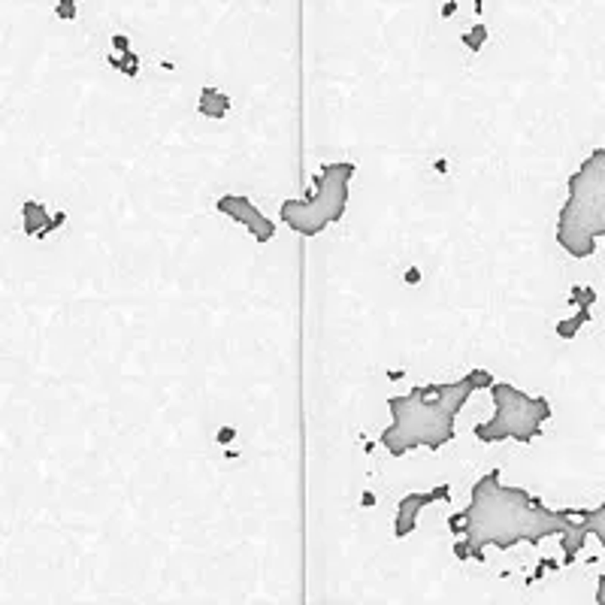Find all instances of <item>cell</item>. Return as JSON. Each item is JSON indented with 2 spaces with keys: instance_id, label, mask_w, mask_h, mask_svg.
I'll return each mask as SVG.
<instances>
[{
  "instance_id": "6da1fadb",
  "label": "cell",
  "mask_w": 605,
  "mask_h": 605,
  "mask_svg": "<svg viewBox=\"0 0 605 605\" xmlns=\"http://www.w3.org/2000/svg\"><path fill=\"white\" fill-rule=\"evenodd\" d=\"M448 527L466 536L454 548L460 560L475 557L484 560V548L493 545L509 551L520 542L539 545L548 536H563L578 527L572 509H548L542 500L524 488H509L500 481V472H488L475 481L469 509L448 520Z\"/></svg>"
},
{
  "instance_id": "7a4b0ae2",
  "label": "cell",
  "mask_w": 605,
  "mask_h": 605,
  "mask_svg": "<svg viewBox=\"0 0 605 605\" xmlns=\"http://www.w3.org/2000/svg\"><path fill=\"white\" fill-rule=\"evenodd\" d=\"M472 381H448V384H418L402 397H391V427L381 433V445L393 457L409 454L427 445L430 451L442 448L454 439V418L466 406L472 393Z\"/></svg>"
},
{
  "instance_id": "3957f363",
  "label": "cell",
  "mask_w": 605,
  "mask_h": 605,
  "mask_svg": "<svg viewBox=\"0 0 605 605\" xmlns=\"http://www.w3.org/2000/svg\"><path fill=\"white\" fill-rule=\"evenodd\" d=\"M605 240V145L569 176V197L557 215V242L572 258H593Z\"/></svg>"
},
{
  "instance_id": "277c9868",
  "label": "cell",
  "mask_w": 605,
  "mask_h": 605,
  "mask_svg": "<svg viewBox=\"0 0 605 605\" xmlns=\"http://www.w3.org/2000/svg\"><path fill=\"white\" fill-rule=\"evenodd\" d=\"M490 393L497 402V415L475 427V436L481 442H502V439L533 442L536 436H542L545 421H551V402L545 397H530L506 381H493Z\"/></svg>"
},
{
  "instance_id": "5b68a950",
  "label": "cell",
  "mask_w": 605,
  "mask_h": 605,
  "mask_svg": "<svg viewBox=\"0 0 605 605\" xmlns=\"http://www.w3.org/2000/svg\"><path fill=\"white\" fill-rule=\"evenodd\" d=\"M354 167L351 163H327L324 173L318 176V188L309 200H288L282 206V218L297 233L315 236L327 224L342 218L348 203V185H351Z\"/></svg>"
},
{
  "instance_id": "8992f818",
  "label": "cell",
  "mask_w": 605,
  "mask_h": 605,
  "mask_svg": "<svg viewBox=\"0 0 605 605\" xmlns=\"http://www.w3.org/2000/svg\"><path fill=\"white\" fill-rule=\"evenodd\" d=\"M218 209H221L224 215H231L233 221L245 224L254 236H258L261 242L272 240V233H276V227H272V224L267 221V218H263L261 209L254 206L249 197H242V194H236V197H221V200H218Z\"/></svg>"
},
{
  "instance_id": "52a82bcc",
  "label": "cell",
  "mask_w": 605,
  "mask_h": 605,
  "mask_svg": "<svg viewBox=\"0 0 605 605\" xmlns=\"http://www.w3.org/2000/svg\"><path fill=\"white\" fill-rule=\"evenodd\" d=\"M445 490H436V493H411V497H406L400 502V518H397V536H409V530L415 527V518H418V506L421 502H430L436 497H442Z\"/></svg>"
},
{
  "instance_id": "ba28073f",
  "label": "cell",
  "mask_w": 605,
  "mask_h": 605,
  "mask_svg": "<svg viewBox=\"0 0 605 605\" xmlns=\"http://www.w3.org/2000/svg\"><path fill=\"white\" fill-rule=\"evenodd\" d=\"M572 515L584 524L588 536H597L602 542V548H605V502L597 506V509H572Z\"/></svg>"
},
{
  "instance_id": "9c48e42d",
  "label": "cell",
  "mask_w": 605,
  "mask_h": 605,
  "mask_svg": "<svg viewBox=\"0 0 605 605\" xmlns=\"http://www.w3.org/2000/svg\"><path fill=\"white\" fill-rule=\"evenodd\" d=\"M588 321H590V309H581L575 318L560 321V324H557V336H560V339H575V333H578V327H581V324H588Z\"/></svg>"
},
{
  "instance_id": "30bf717a",
  "label": "cell",
  "mask_w": 605,
  "mask_h": 605,
  "mask_svg": "<svg viewBox=\"0 0 605 605\" xmlns=\"http://www.w3.org/2000/svg\"><path fill=\"white\" fill-rule=\"evenodd\" d=\"M484 40H488V27H484V24H475L472 31L463 36V43L469 45V49H475V52H479L481 45H484Z\"/></svg>"
},
{
  "instance_id": "8fae6325",
  "label": "cell",
  "mask_w": 605,
  "mask_h": 605,
  "mask_svg": "<svg viewBox=\"0 0 605 605\" xmlns=\"http://www.w3.org/2000/svg\"><path fill=\"white\" fill-rule=\"evenodd\" d=\"M572 302H578L581 309H590L597 302V291L593 288H572Z\"/></svg>"
},
{
  "instance_id": "7c38bea8",
  "label": "cell",
  "mask_w": 605,
  "mask_h": 605,
  "mask_svg": "<svg viewBox=\"0 0 605 605\" xmlns=\"http://www.w3.org/2000/svg\"><path fill=\"white\" fill-rule=\"evenodd\" d=\"M466 379L472 381V388H475V391H479V388H484V384H488V388L493 384V375H490V372H484V370H475V372H469V375H466Z\"/></svg>"
},
{
  "instance_id": "4fadbf2b",
  "label": "cell",
  "mask_w": 605,
  "mask_h": 605,
  "mask_svg": "<svg viewBox=\"0 0 605 605\" xmlns=\"http://www.w3.org/2000/svg\"><path fill=\"white\" fill-rule=\"evenodd\" d=\"M58 15L61 18H76V0H61V3H58Z\"/></svg>"
},
{
  "instance_id": "5bb4252c",
  "label": "cell",
  "mask_w": 605,
  "mask_h": 605,
  "mask_svg": "<svg viewBox=\"0 0 605 605\" xmlns=\"http://www.w3.org/2000/svg\"><path fill=\"white\" fill-rule=\"evenodd\" d=\"M597 602L599 605H605V575L599 578V584H597Z\"/></svg>"
},
{
  "instance_id": "9a60e30c",
  "label": "cell",
  "mask_w": 605,
  "mask_h": 605,
  "mask_svg": "<svg viewBox=\"0 0 605 605\" xmlns=\"http://www.w3.org/2000/svg\"><path fill=\"white\" fill-rule=\"evenodd\" d=\"M112 43H115V45H118V49H122V52H127V36H115V40H112Z\"/></svg>"
},
{
  "instance_id": "2e32d148",
  "label": "cell",
  "mask_w": 605,
  "mask_h": 605,
  "mask_svg": "<svg viewBox=\"0 0 605 605\" xmlns=\"http://www.w3.org/2000/svg\"><path fill=\"white\" fill-rule=\"evenodd\" d=\"M454 9H457V3H454V0H451V3H448V6L442 9V15H451V13H454Z\"/></svg>"
}]
</instances>
